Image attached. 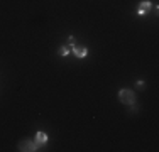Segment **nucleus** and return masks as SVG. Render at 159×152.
<instances>
[{
  "instance_id": "2",
  "label": "nucleus",
  "mask_w": 159,
  "mask_h": 152,
  "mask_svg": "<svg viewBox=\"0 0 159 152\" xmlns=\"http://www.w3.org/2000/svg\"><path fill=\"white\" fill-rule=\"evenodd\" d=\"M39 147L36 145V142H31V140H20L19 142V150H22V152H34Z\"/></svg>"
},
{
  "instance_id": "1",
  "label": "nucleus",
  "mask_w": 159,
  "mask_h": 152,
  "mask_svg": "<svg viewBox=\"0 0 159 152\" xmlns=\"http://www.w3.org/2000/svg\"><path fill=\"white\" fill-rule=\"evenodd\" d=\"M119 101L124 105H134L135 103V93L132 90H127V88L120 90L119 91Z\"/></svg>"
},
{
  "instance_id": "4",
  "label": "nucleus",
  "mask_w": 159,
  "mask_h": 152,
  "mask_svg": "<svg viewBox=\"0 0 159 152\" xmlns=\"http://www.w3.org/2000/svg\"><path fill=\"white\" fill-rule=\"evenodd\" d=\"M73 52H75V56L80 58V59H83V58L88 56V49H86L85 46H73Z\"/></svg>"
},
{
  "instance_id": "7",
  "label": "nucleus",
  "mask_w": 159,
  "mask_h": 152,
  "mask_svg": "<svg viewBox=\"0 0 159 152\" xmlns=\"http://www.w3.org/2000/svg\"><path fill=\"white\" fill-rule=\"evenodd\" d=\"M68 42H70V44H73V42H75V37H73V36H70V39H68Z\"/></svg>"
},
{
  "instance_id": "3",
  "label": "nucleus",
  "mask_w": 159,
  "mask_h": 152,
  "mask_svg": "<svg viewBox=\"0 0 159 152\" xmlns=\"http://www.w3.org/2000/svg\"><path fill=\"white\" fill-rule=\"evenodd\" d=\"M152 9V5H151V2H147V0H144V2L139 3V9H137V15H146V14H149V10Z\"/></svg>"
},
{
  "instance_id": "5",
  "label": "nucleus",
  "mask_w": 159,
  "mask_h": 152,
  "mask_svg": "<svg viewBox=\"0 0 159 152\" xmlns=\"http://www.w3.org/2000/svg\"><path fill=\"white\" fill-rule=\"evenodd\" d=\"M34 142H36V145L37 147H41V145H44V144L48 142V135H46V132H37L36 134V140H34Z\"/></svg>"
},
{
  "instance_id": "6",
  "label": "nucleus",
  "mask_w": 159,
  "mask_h": 152,
  "mask_svg": "<svg viewBox=\"0 0 159 152\" xmlns=\"http://www.w3.org/2000/svg\"><path fill=\"white\" fill-rule=\"evenodd\" d=\"M68 54H70V49H68L66 46L59 47V56H63V58H64V56H68Z\"/></svg>"
}]
</instances>
